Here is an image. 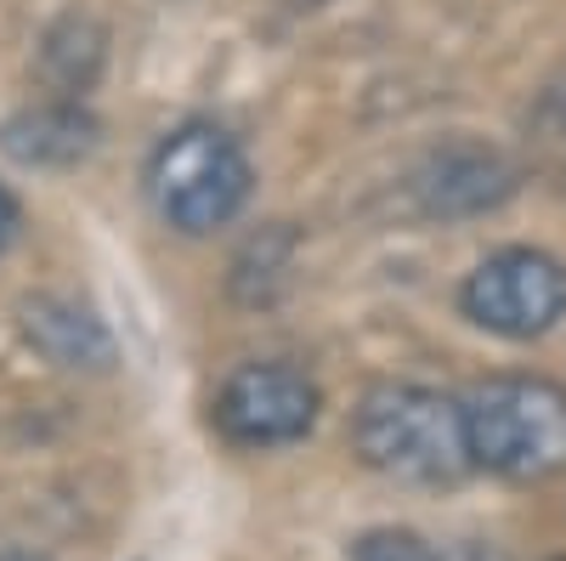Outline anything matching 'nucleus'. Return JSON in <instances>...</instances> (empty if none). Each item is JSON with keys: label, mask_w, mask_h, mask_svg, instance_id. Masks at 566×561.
I'll return each mask as SVG.
<instances>
[{"label": "nucleus", "mask_w": 566, "mask_h": 561, "mask_svg": "<svg viewBox=\"0 0 566 561\" xmlns=\"http://www.w3.org/2000/svg\"><path fill=\"white\" fill-rule=\"evenodd\" d=\"M352 448L368 471L408 488H448L476 471L464 437V403L431 386H374L352 414Z\"/></svg>", "instance_id": "1"}, {"label": "nucleus", "mask_w": 566, "mask_h": 561, "mask_svg": "<svg viewBox=\"0 0 566 561\" xmlns=\"http://www.w3.org/2000/svg\"><path fill=\"white\" fill-rule=\"evenodd\" d=\"M464 437L476 471L544 482L566 471V392L538 374H493L464 397Z\"/></svg>", "instance_id": "2"}, {"label": "nucleus", "mask_w": 566, "mask_h": 561, "mask_svg": "<svg viewBox=\"0 0 566 561\" xmlns=\"http://www.w3.org/2000/svg\"><path fill=\"white\" fill-rule=\"evenodd\" d=\"M148 199L159 221L187 232V239L227 227L250 199V159L239 136L221 131L216 120L176 125L148 159Z\"/></svg>", "instance_id": "3"}, {"label": "nucleus", "mask_w": 566, "mask_h": 561, "mask_svg": "<svg viewBox=\"0 0 566 561\" xmlns=\"http://www.w3.org/2000/svg\"><path fill=\"white\" fill-rule=\"evenodd\" d=\"M464 318L504 341H538L566 318V267L544 250H499L459 290Z\"/></svg>", "instance_id": "4"}, {"label": "nucleus", "mask_w": 566, "mask_h": 561, "mask_svg": "<svg viewBox=\"0 0 566 561\" xmlns=\"http://www.w3.org/2000/svg\"><path fill=\"white\" fill-rule=\"evenodd\" d=\"M317 408H323V397L301 368L244 363L221 381L210 419L232 448H283V443H301L317 426Z\"/></svg>", "instance_id": "5"}, {"label": "nucleus", "mask_w": 566, "mask_h": 561, "mask_svg": "<svg viewBox=\"0 0 566 561\" xmlns=\"http://www.w3.org/2000/svg\"><path fill=\"white\" fill-rule=\"evenodd\" d=\"M413 194L431 216H482V210H499L515 194V170L499 148L448 143L419 165Z\"/></svg>", "instance_id": "6"}, {"label": "nucleus", "mask_w": 566, "mask_h": 561, "mask_svg": "<svg viewBox=\"0 0 566 561\" xmlns=\"http://www.w3.org/2000/svg\"><path fill=\"white\" fill-rule=\"evenodd\" d=\"M0 148L29 170H69L97 154V120L80 108V97H45L0 125Z\"/></svg>", "instance_id": "7"}, {"label": "nucleus", "mask_w": 566, "mask_h": 561, "mask_svg": "<svg viewBox=\"0 0 566 561\" xmlns=\"http://www.w3.org/2000/svg\"><path fill=\"white\" fill-rule=\"evenodd\" d=\"M29 346L57 363V368H108L114 363V335L103 330V318H91V307L69 295H29L18 307Z\"/></svg>", "instance_id": "8"}, {"label": "nucleus", "mask_w": 566, "mask_h": 561, "mask_svg": "<svg viewBox=\"0 0 566 561\" xmlns=\"http://www.w3.org/2000/svg\"><path fill=\"white\" fill-rule=\"evenodd\" d=\"M103 69V29L91 18H63L40 45V80L57 97H85V85Z\"/></svg>", "instance_id": "9"}, {"label": "nucleus", "mask_w": 566, "mask_h": 561, "mask_svg": "<svg viewBox=\"0 0 566 561\" xmlns=\"http://www.w3.org/2000/svg\"><path fill=\"white\" fill-rule=\"evenodd\" d=\"M527 159L533 170L566 194V85H549L527 114Z\"/></svg>", "instance_id": "10"}, {"label": "nucleus", "mask_w": 566, "mask_h": 561, "mask_svg": "<svg viewBox=\"0 0 566 561\" xmlns=\"http://www.w3.org/2000/svg\"><path fill=\"white\" fill-rule=\"evenodd\" d=\"M352 561H453L448 550L424 544L419 533H397V528H380V533H363L352 544Z\"/></svg>", "instance_id": "11"}, {"label": "nucleus", "mask_w": 566, "mask_h": 561, "mask_svg": "<svg viewBox=\"0 0 566 561\" xmlns=\"http://www.w3.org/2000/svg\"><path fill=\"white\" fill-rule=\"evenodd\" d=\"M12 232H18V199L7 194V187H0V250L12 245Z\"/></svg>", "instance_id": "12"}, {"label": "nucleus", "mask_w": 566, "mask_h": 561, "mask_svg": "<svg viewBox=\"0 0 566 561\" xmlns=\"http://www.w3.org/2000/svg\"><path fill=\"white\" fill-rule=\"evenodd\" d=\"M0 561H45V555H0Z\"/></svg>", "instance_id": "13"}]
</instances>
